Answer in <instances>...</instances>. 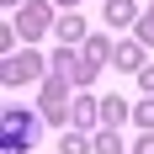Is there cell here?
<instances>
[{
    "instance_id": "7a4b0ae2",
    "label": "cell",
    "mask_w": 154,
    "mask_h": 154,
    "mask_svg": "<svg viewBox=\"0 0 154 154\" xmlns=\"http://www.w3.org/2000/svg\"><path fill=\"white\" fill-rule=\"evenodd\" d=\"M117 64H122V69H138V48H133V43L117 48Z\"/></svg>"
},
{
    "instance_id": "5b68a950",
    "label": "cell",
    "mask_w": 154,
    "mask_h": 154,
    "mask_svg": "<svg viewBox=\"0 0 154 154\" xmlns=\"http://www.w3.org/2000/svg\"><path fill=\"white\" fill-rule=\"evenodd\" d=\"M138 154H154V138H143V149H138Z\"/></svg>"
},
{
    "instance_id": "277c9868",
    "label": "cell",
    "mask_w": 154,
    "mask_h": 154,
    "mask_svg": "<svg viewBox=\"0 0 154 154\" xmlns=\"http://www.w3.org/2000/svg\"><path fill=\"white\" fill-rule=\"evenodd\" d=\"M138 122H143V128H154V106H143V112H138Z\"/></svg>"
},
{
    "instance_id": "3957f363",
    "label": "cell",
    "mask_w": 154,
    "mask_h": 154,
    "mask_svg": "<svg viewBox=\"0 0 154 154\" xmlns=\"http://www.w3.org/2000/svg\"><path fill=\"white\" fill-rule=\"evenodd\" d=\"M138 32H143V37H149V43H154V11L143 16V27H138Z\"/></svg>"
},
{
    "instance_id": "6da1fadb",
    "label": "cell",
    "mask_w": 154,
    "mask_h": 154,
    "mask_svg": "<svg viewBox=\"0 0 154 154\" xmlns=\"http://www.w3.org/2000/svg\"><path fill=\"white\" fill-rule=\"evenodd\" d=\"M32 133H37V122L32 117H21V112H5V149H27Z\"/></svg>"
}]
</instances>
